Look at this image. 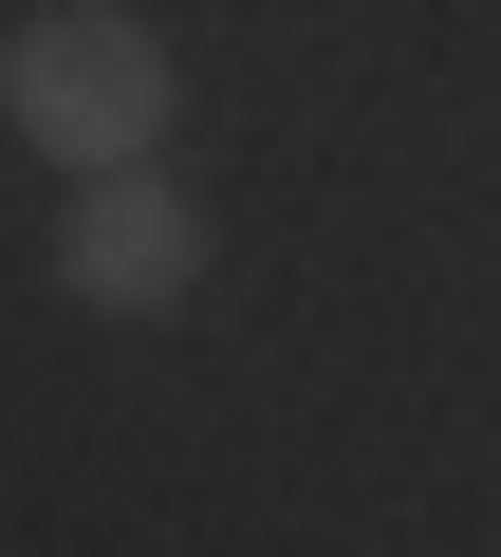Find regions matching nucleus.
Listing matches in <instances>:
<instances>
[{
	"mask_svg": "<svg viewBox=\"0 0 501 557\" xmlns=\"http://www.w3.org/2000/svg\"><path fill=\"white\" fill-rule=\"evenodd\" d=\"M0 131L38 168H149L167 149V38L130 0H38V20L0 38Z\"/></svg>",
	"mask_w": 501,
	"mask_h": 557,
	"instance_id": "1",
	"label": "nucleus"
},
{
	"mask_svg": "<svg viewBox=\"0 0 501 557\" xmlns=\"http://www.w3.org/2000/svg\"><path fill=\"white\" fill-rule=\"evenodd\" d=\"M186 278H204V205H186L167 168H75V205H57V298L167 317Z\"/></svg>",
	"mask_w": 501,
	"mask_h": 557,
	"instance_id": "2",
	"label": "nucleus"
}]
</instances>
